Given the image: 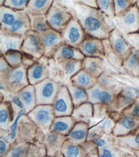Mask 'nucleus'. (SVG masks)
I'll return each mask as SVG.
<instances>
[{"instance_id": "36", "label": "nucleus", "mask_w": 139, "mask_h": 157, "mask_svg": "<svg viewBox=\"0 0 139 157\" xmlns=\"http://www.w3.org/2000/svg\"><path fill=\"white\" fill-rule=\"evenodd\" d=\"M116 8L115 10V16L124 12L129 6L128 0H115Z\"/></svg>"}, {"instance_id": "7", "label": "nucleus", "mask_w": 139, "mask_h": 157, "mask_svg": "<svg viewBox=\"0 0 139 157\" xmlns=\"http://www.w3.org/2000/svg\"><path fill=\"white\" fill-rule=\"evenodd\" d=\"M60 33L64 44L78 48L87 36L75 16L67 23Z\"/></svg>"}, {"instance_id": "33", "label": "nucleus", "mask_w": 139, "mask_h": 157, "mask_svg": "<svg viewBox=\"0 0 139 157\" xmlns=\"http://www.w3.org/2000/svg\"><path fill=\"white\" fill-rule=\"evenodd\" d=\"M99 6L102 12L111 19L115 17V12L111 7V0H98Z\"/></svg>"}, {"instance_id": "40", "label": "nucleus", "mask_w": 139, "mask_h": 157, "mask_svg": "<svg viewBox=\"0 0 139 157\" xmlns=\"http://www.w3.org/2000/svg\"><path fill=\"white\" fill-rule=\"evenodd\" d=\"M72 1L75 3L86 5L90 7H96L95 0H72Z\"/></svg>"}, {"instance_id": "26", "label": "nucleus", "mask_w": 139, "mask_h": 157, "mask_svg": "<svg viewBox=\"0 0 139 157\" xmlns=\"http://www.w3.org/2000/svg\"><path fill=\"white\" fill-rule=\"evenodd\" d=\"M87 135L86 126L84 122H77L67 138L75 143L80 144L85 141Z\"/></svg>"}, {"instance_id": "28", "label": "nucleus", "mask_w": 139, "mask_h": 157, "mask_svg": "<svg viewBox=\"0 0 139 157\" xmlns=\"http://www.w3.org/2000/svg\"><path fill=\"white\" fill-rule=\"evenodd\" d=\"M61 152L63 156L67 157H81L83 154L80 145L68 139L63 143Z\"/></svg>"}, {"instance_id": "30", "label": "nucleus", "mask_w": 139, "mask_h": 157, "mask_svg": "<svg viewBox=\"0 0 139 157\" xmlns=\"http://www.w3.org/2000/svg\"><path fill=\"white\" fill-rule=\"evenodd\" d=\"M101 66V58L85 57L82 61V68L93 76L97 73Z\"/></svg>"}, {"instance_id": "11", "label": "nucleus", "mask_w": 139, "mask_h": 157, "mask_svg": "<svg viewBox=\"0 0 139 157\" xmlns=\"http://www.w3.org/2000/svg\"><path fill=\"white\" fill-rule=\"evenodd\" d=\"M51 64L56 70V75L69 82L71 78L82 69V61L63 59L56 61L51 59Z\"/></svg>"}, {"instance_id": "37", "label": "nucleus", "mask_w": 139, "mask_h": 157, "mask_svg": "<svg viewBox=\"0 0 139 157\" xmlns=\"http://www.w3.org/2000/svg\"><path fill=\"white\" fill-rule=\"evenodd\" d=\"M10 142L1 139L0 140V156L5 157L11 147Z\"/></svg>"}, {"instance_id": "2", "label": "nucleus", "mask_w": 139, "mask_h": 157, "mask_svg": "<svg viewBox=\"0 0 139 157\" xmlns=\"http://www.w3.org/2000/svg\"><path fill=\"white\" fill-rule=\"evenodd\" d=\"M62 85L50 77L35 85L36 105H53Z\"/></svg>"}, {"instance_id": "45", "label": "nucleus", "mask_w": 139, "mask_h": 157, "mask_svg": "<svg viewBox=\"0 0 139 157\" xmlns=\"http://www.w3.org/2000/svg\"><path fill=\"white\" fill-rule=\"evenodd\" d=\"M133 114L135 115H139V104L135 106L133 111Z\"/></svg>"}, {"instance_id": "47", "label": "nucleus", "mask_w": 139, "mask_h": 157, "mask_svg": "<svg viewBox=\"0 0 139 157\" xmlns=\"http://www.w3.org/2000/svg\"><path fill=\"white\" fill-rule=\"evenodd\" d=\"M5 0H1V6H2L3 5V2Z\"/></svg>"}, {"instance_id": "42", "label": "nucleus", "mask_w": 139, "mask_h": 157, "mask_svg": "<svg viewBox=\"0 0 139 157\" xmlns=\"http://www.w3.org/2000/svg\"><path fill=\"white\" fill-rule=\"evenodd\" d=\"M100 93L99 90L97 89V88H95V89H93L91 91L90 96L94 100L98 99Z\"/></svg>"}, {"instance_id": "1", "label": "nucleus", "mask_w": 139, "mask_h": 157, "mask_svg": "<svg viewBox=\"0 0 139 157\" xmlns=\"http://www.w3.org/2000/svg\"><path fill=\"white\" fill-rule=\"evenodd\" d=\"M93 7L75 3L74 16L89 36L101 40L108 39L110 33L115 28L113 21Z\"/></svg>"}, {"instance_id": "9", "label": "nucleus", "mask_w": 139, "mask_h": 157, "mask_svg": "<svg viewBox=\"0 0 139 157\" xmlns=\"http://www.w3.org/2000/svg\"><path fill=\"white\" fill-rule=\"evenodd\" d=\"M53 106L56 117L71 115L74 107L66 85L61 86Z\"/></svg>"}, {"instance_id": "21", "label": "nucleus", "mask_w": 139, "mask_h": 157, "mask_svg": "<svg viewBox=\"0 0 139 157\" xmlns=\"http://www.w3.org/2000/svg\"><path fill=\"white\" fill-rule=\"evenodd\" d=\"M54 0H29L25 11L28 14L46 15Z\"/></svg>"}, {"instance_id": "46", "label": "nucleus", "mask_w": 139, "mask_h": 157, "mask_svg": "<svg viewBox=\"0 0 139 157\" xmlns=\"http://www.w3.org/2000/svg\"><path fill=\"white\" fill-rule=\"evenodd\" d=\"M135 140L137 144H139V133L138 134L135 138Z\"/></svg>"}, {"instance_id": "14", "label": "nucleus", "mask_w": 139, "mask_h": 157, "mask_svg": "<svg viewBox=\"0 0 139 157\" xmlns=\"http://www.w3.org/2000/svg\"><path fill=\"white\" fill-rule=\"evenodd\" d=\"M42 36L45 48L44 55L52 58L58 48L64 44L61 34L60 32L50 28L42 34Z\"/></svg>"}, {"instance_id": "39", "label": "nucleus", "mask_w": 139, "mask_h": 157, "mask_svg": "<svg viewBox=\"0 0 139 157\" xmlns=\"http://www.w3.org/2000/svg\"><path fill=\"white\" fill-rule=\"evenodd\" d=\"M99 100L103 102L108 103L112 99V97L110 94L106 92H102L100 93L98 98Z\"/></svg>"}, {"instance_id": "6", "label": "nucleus", "mask_w": 139, "mask_h": 157, "mask_svg": "<svg viewBox=\"0 0 139 157\" xmlns=\"http://www.w3.org/2000/svg\"><path fill=\"white\" fill-rule=\"evenodd\" d=\"M46 15L51 28L61 33L67 23L74 17V14L54 0Z\"/></svg>"}, {"instance_id": "19", "label": "nucleus", "mask_w": 139, "mask_h": 157, "mask_svg": "<svg viewBox=\"0 0 139 157\" xmlns=\"http://www.w3.org/2000/svg\"><path fill=\"white\" fill-rule=\"evenodd\" d=\"M17 94L24 103L26 115L36 106V94L34 85L29 84L19 91Z\"/></svg>"}, {"instance_id": "35", "label": "nucleus", "mask_w": 139, "mask_h": 157, "mask_svg": "<svg viewBox=\"0 0 139 157\" xmlns=\"http://www.w3.org/2000/svg\"><path fill=\"white\" fill-rule=\"evenodd\" d=\"M24 114H25V113L24 109L20 110L17 114V116L16 117L14 122L12 124L11 126L9 127L10 132V135H9V138L12 140H14L16 138L18 124H19V120Z\"/></svg>"}, {"instance_id": "31", "label": "nucleus", "mask_w": 139, "mask_h": 157, "mask_svg": "<svg viewBox=\"0 0 139 157\" xmlns=\"http://www.w3.org/2000/svg\"><path fill=\"white\" fill-rule=\"evenodd\" d=\"M9 66L13 68L23 64V54L19 50H12L3 55Z\"/></svg>"}, {"instance_id": "17", "label": "nucleus", "mask_w": 139, "mask_h": 157, "mask_svg": "<svg viewBox=\"0 0 139 157\" xmlns=\"http://www.w3.org/2000/svg\"><path fill=\"white\" fill-rule=\"evenodd\" d=\"M85 56L80 49L63 44L53 54L52 58L57 61L63 59H75L83 61Z\"/></svg>"}, {"instance_id": "3", "label": "nucleus", "mask_w": 139, "mask_h": 157, "mask_svg": "<svg viewBox=\"0 0 139 157\" xmlns=\"http://www.w3.org/2000/svg\"><path fill=\"white\" fill-rule=\"evenodd\" d=\"M27 116L37 127L47 133L55 118L53 105H36Z\"/></svg>"}, {"instance_id": "15", "label": "nucleus", "mask_w": 139, "mask_h": 157, "mask_svg": "<svg viewBox=\"0 0 139 157\" xmlns=\"http://www.w3.org/2000/svg\"><path fill=\"white\" fill-rule=\"evenodd\" d=\"M102 40L87 35L79 49L85 57L101 58L104 55V45Z\"/></svg>"}, {"instance_id": "44", "label": "nucleus", "mask_w": 139, "mask_h": 157, "mask_svg": "<svg viewBox=\"0 0 139 157\" xmlns=\"http://www.w3.org/2000/svg\"><path fill=\"white\" fill-rule=\"evenodd\" d=\"M102 157H111L112 156V154L107 149H104L103 151V154L102 155Z\"/></svg>"}, {"instance_id": "16", "label": "nucleus", "mask_w": 139, "mask_h": 157, "mask_svg": "<svg viewBox=\"0 0 139 157\" xmlns=\"http://www.w3.org/2000/svg\"><path fill=\"white\" fill-rule=\"evenodd\" d=\"M67 139L66 136L54 131L47 132L44 142L47 156H55L60 153L63 144Z\"/></svg>"}, {"instance_id": "20", "label": "nucleus", "mask_w": 139, "mask_h": 157, "mask_svg": "<svg viewBox=\"0 0 139 157\" xmlns=\"http://www.w3.org/2000/svg\"><path fill=\"white\" fill-rule=\"evenodd\" d=\"M31 29V22L30 17L25 10H23L20 12L13 25L7 30L14 34L24 36Z\"/></svg>"}, {"instance_id": "22", "label": "nucleus", "mask_w": 139, "mask_h": 157, "mask_svg": "<svg viewBox=\"0 0 139 157\" xmlns=\"http://www.w3.org/2000/svg\"><path fill=\"white\" fill-rule=\"evenodd\" d=\"M21 11L13 9L4 6H1V29H8L10 28L14 24L17 18Z\"/></svg>"}, {"instance_id": "38", "label": "nucleus", "mask_w": 139, "mask_h": 157, "mask_svg": "<svg viewBox=\"0 0 139 157\" xmlns=\"http://www.w3.org/2000/svg\"><path fill=\"white\" fill-rule=\"evenodd\" d=\"M122 125L125 128L130 129L135 126V121L134 119L130 117H126L123 119L122 122Z\"/></svg>"}, {"instance_id": "13", "label": "nucleus", "mask_w": 139, "mask_h": 157, "mask_svg": "<svg viewBox=\"0 0 139 157\" xmlns=\"http://www.w3.org/2000/svg\"><path fill=\"white\" fill-rule=\"evenodd\" d=\"M24 36L14 34L7 29H0V53L3 55L9 50L21 51Z\"/></svg>"}, {"instance_id": "5", "label": "nucleus", "mask_w": 139, "mask_h": 157, "mask_svg": "<svg viewBox=\"0 0 139 157\" xmlns=\"http://www.w3.org/2000/svg\"><path fill=\"white\" fill-rule=\"evenodd\" d=\"M113 21L115 28L124 35L139 31V12L137 9L124 11Z\"/></svg>"}, {"instance_id": "29", "label": "nucleus", "mask_w": 139, "mask_h": 157, "mask_svg": "<svg viewBox=\"0 0 139 157\" xmlns=\"http://www.w3.org/2000/svg\"><path fill=\"white\" fill-rule=\"evenodd\" d=\"M11 145L9 151L5 157H23L28 156L30 143L27 142H16Z\"/></svg>"}, {"instance_id": "12", "label": "nucleus", "mask_w": 139, "mask_h": 157, "mask_svg": "<svg viewBox=\"0 0 139 157\" xmlns=\"http://www.w3.org/2000/svg\"><path fill=\"white\" fill-rule=\"evenodd\" d=\"M108 39L113 52L120 59H126L132 51L130 44L116 28L111 32Z\"/></svg>"}, {"instance_id": "48", "label": "nucleus", "mask_w": 139, "mask_h": 157, "mask_svg": "<svg viewBox=\"0 0 139 157\" xmlns=\"http://www.w3.org/2000/svg\"></svg>"}, {"instance_id": "27", "label": "nucleus", "mask_w": 139, "mask_h": 157, "mask_svg": "<svg viewBox=\"0 0 139 157\" xmlns=\"http://www.w3.org/2000/svg\"><path fill=\"white\" fill-rule=\"evenodd\" d=\"M27 14L31 22V30L42 34L48 29H50L46 15Z\"/></svg>"}, {"instance_id": "10", "label": "nucleus", "mask_w": 139, "mask_h": 157, "mask_svg": "<svg viewBox=\"0 0 139 157\" xmlns=\"http://www.w3.org/2000/svg\"><path fill=\"white\" fill-rule=\"evenodd\" d=\"M50 59L44 55L28 68L27 78L30 84L35 86L49 77Z\"/></svg>"}, {"instance_id": "4", "label": "nucleus", "mask_w": 139, "mask_h": 157, "mask_svg": "<svg viewBox=\"0 0 139 157\" xmlns=\"http://www.w3.org/2000/svg\"><path fill=\"white\" fill-rule=\"evenodd\" d=\"M23 54L31 58L34 61L44 55L45 48L42 34L30 29L24 35L21 48Z\"/></svg>"}, {"instance_id": "25", "label": "nucleus", "mask_w": 139, "mask_h": 157, "mask_svg": "<svg viewBox=\"0 0 139 157\" xmlns=\"http://www.w3.org/2000/svg\"><path fill=\"white\" fill-rule=\"evenodd\" d=\"M93 80V76L82 68L71 78L69 82L76 86L85 90L91 86Z\"/></svg>"}, {"instance_id": "32", "label": "nucleus", "mask_w": 139, "mask_h": 157, "mask_svg": "<svg viewBox=\"0 0 139 157\" xmlns=\"http://www.w3.org/2000/svg\"><path fill=\"white\" fill-rule=\"evenodd\" d=\"M29 0H5L2 6L17 10H25Z\"/></svg>"}, {"instance_id": "34", "label": "nucleus", "mask_w": 139, "mask_h": 157, "mask_svg": "<svg viewBox=\"0 0 139 157\" xmlns=\"http://www.w3.org/2000/svg\"><path fill=\"white\" fill-rule=\"evenodd\" d=\"M123 35L130 44L132 50L139 52V32L130 33L126 35Z\"/></svg>"}, {"instance_id": "24", "label": "nucleus", "mask_w": 139, "mask_h": 157, "mask_svg": "<svg viewBox=\"0 0 139 157\" xmlns=\"http://www.w3.org/2000/svg\"><path fill=\"white\" fill-rule=\"evenodd\" d=\"M71 97L74 108L83 104L87 99V93L85 90L72 84L69 82L66 84Z\"/></svg>"}, {"instance_id": "43", "label": "nucleus", "mask_w": 139, "mask_h": 157, "mask_svg": "<svg viewBox=\"0 0 139 157\" xmlns=\"http://www.w3.org/2000/svg\"><path fill=\"white\" fill-rule=\"evenodd\" d=\"M94 142L99 147H102V146L104 145L105 143V142L103 140L96 139L94 140Z\"/></svg>"}, {"instance_id": "23", "label": "nucleus", "mask_w": 139, "mask_h": 157, "mask_svg": "<svg viewBox=\"0 0 139 157\" xmlns=\"http://www.w3.org/2000/svg\"><path fill=\"white\" fill-rule=\"evenodd\" d=\"M13 107L9 101L1 102L0 105V128L6 131L14 120Z\"/></svg>"}, {"instance_id": "41", "label": "nucleus", "mask_w": 139, "mask_h": 157, "mask_svg": "<svg viewBox=\"0 0 139 157\" xmlns=\"http://www.w3.org/2000/svg\"><path fill=\"white\" fill-rule=\"evenodd\" d=\"M12 101L15 105L20 109H24V103L19 98V96L17 94L16 95H14L12 99Z\"/></svg>"}, {"instance_id": "18", "label": "nucleus", "mask_w": 139, "mask_h": 157, "mask_svg": "<svg viewBox=\"0 0 139 157\" xmlns=\"http://www.w3.org/2000/svg\"><path fill=\"white\" fill-rule=\"evenodd\" d=\"M76 122V120L71 115L57 117L52 123L50 131L67 137Z\"/></svg>"}, {"instance_id": "8", "label": "nucleus", "mask_w": 139, "mask_h": 157, "mask_svg": "<svg viewBox=\"0 0 139 157\" xmlns=\"http://www.w3.org/2000/svg\"><path fill=\"white\" fill-rule=\"evenodd\" d=\"M27 69L23 64L19 67L13 68L5 81L0 82L5 83L9 91L17 94L30 84L27 78Z\"/></svg>"}]
</instances>
